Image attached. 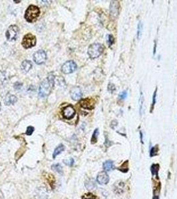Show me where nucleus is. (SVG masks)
<instances>
[{
    "label": "nucleus",
    "mask_w": 177,
    "mask_h": 199,
    "mask_svg": "<svg viewBox=\"0 0 177 199\" xmlns=\"http://www.w3.org/2000/svg\"><path fill=\"white\" fill-rule=\"evenodd\" d=\"M55 76L53 74H49L47 78L41 83L39 88V95L40 97H45L51 93L54 86Z\"/></svg>",
    "instance_id": "nucleus-1"
},
{
    "label": "nucleus",
    "mask_w": 177,
    "mask_h": 199,
    "mask_svg": "<svg viewBox=\"0 0 177 199\" xmlns=\"http://www.w3.org/2000/svg\"><path fill=\"white\" fill-rule=\"evenodd\" d=\"M40 15V10L36 5H29L25 13V18L28 22H33Z\"/></svg>",
    "instance_id": "nucleus-2"
},
{
    "label": "nucleus",
    "mask_w": 177,
    "mask_h": 199,
    "mask_svg": "<svg viewBox=\"0 0 177 199\" xmlns=\"http://www.w3.org/2000/svg\"><path fill=\"white\" fill-rule=\"evenodd\" d=\"M103 47L100 43H93L89 46L88 49V54L91 58H95L99 56L103 52Z\"/></svg>",
    "instance_id": "nucleus-3"
},
{
    "label": "nucleus",
    "mask_w": 177,
    "mask_h": 199,
    "mask_svg": "<svg viewBox=\"0 0 177 199\" xmlns=\"http://www.w3.org/2000/svg\"><path fill=\"white\" fill-rule=\"evenodd\" d=\"M36 37L31 33H28L23 37L21 45L25 49H29L34 47L36 45Z\"/></svg>",
    "instance_id": "nucleus-4"
},
{
    "label": "nucleus",
    "mask_w": 177,
    "mask_h": 199,
    "mask_svg": "<svg viewBox=\"0 0 177 199\" xmlns=\"http://www.w3.org/2000/svg\"><path fill=\"white\" fill-rule=\"evenodd\" d=\"M19 28L16 25H11L9 27L5 33L6 38L8 41H14L16 40L18 35Z\"/></svg>",
    "instance_id": "nucleus-5"
},
{
    "label": "nucleus",
    "mask_w": 177,
    "mask_h": 199,
    "mask_svg": "<svg viewBox=\"0 0 177 199\" xmlns=\"http://www.w3.org/2000/svg\"><path fill=\"white\" fill-rule=\"evenodd\" d=\"M77 69V65L73 60L67 61L63 65L62 71L64 74H70L73 73Z\"/></svg>",
    "instance_id": "nucleus-6"
},
{
    "label": "nucleus",
    "mask_w": 177,
    "mask_h": 199,
    "mask_svg": "<svg viewBox=\"0 0 177 199\" xmlns=\"http://www.w3.org/2000/svg\"><path fill=\"white\" fill-rule=\"evenodd\" d=\"M47 59V54L43 50H39L33 54V61L36 64L41 65L45 62Z\"/></svg>",
    "instance_id": "nucleus-7"
},
{
    "label": "nucleus",
    "mask_w": 177,
    "mask_h": 199,
    "mask_svg": "<svg viewBox=\"0 0 177 199\" xmlns=\"http://www.w3.org/2000/svg\"><path fill=\"white\" fill-rule=\"evenodd\" d=\"M62 114L63 117L65 118V119L71 120L74 117V115H75V110L73 106L69 105V106H67L63 109Z\"/></svg>",
    "instance_id": "nucleus-8"
},
{
    "label": "nucleus",
    "mask_w": 177,
    "mask_h": 199,
    "mask_svg": "<svg viewBox=\"0 0 177 199\" xmlns=\"http://www.w3.org/2000/svg\"><path fill=\"white\" fill-rule=\"evenodd\" d=\"M95 104V100L90 98H85V99H82L80 101V105L81 106L82 108H83L85 109H87V110H92V109L94 108Z\"/></svg>",
    "instance_id": "nucleus-9"
},
{
    "label": "nucleus",
    "mask_w": 177,
    "mask_h": 199,
    "mask_svg": "<svg viewBox=\"0 0 177 199\" xmlns=\"http://www.w3.org/2000/svg\"><path fill=\"white\" fill-rule=\"evenodd\" d=\"M97 181L100 185H107L109 181V177L105 171L99 173L97 177Z\"/></svg>",
    "instance_id": "nucleus-10"
},
{
    "label": "nucleus",
    "mask_w": 177,
    "mask_h": 199,
    "mask_svg": "<svg viewBox=\"0 0 177 199\" xmlns=\"http://www.w3.org/2000/svg\"><path fill=\"white\" fill-rule=\"evenodd\" d=\"M47 190L45 187H39L35 194L36 199H47Z\"/></svg>",
    "instance_id": "nucleus-11"
},
{
    "label": "nucleus",
    "mask_w": 177,
    "mask_h": 199,
    "mask_svg": "<svg viewBox=\"0 0 177 199\" xmlns=\"http://www.w3.org/2000/svg\"><path fill=\"white\" fill-rule=\"evenodd\" d=\"M70 94L72 99L74 100H79L82 97V91L79 87H73L70 91Z\"/></svg>",
    "instance_id": "nucleus-12"
},
{
    "label": "nucleus",
    "mask_w": 177,
    "mask_h": 199,
    "mask_svg": "<svg viewBox=\"0 0 177 199\" xmlns=\"http://www.w3.org/2000/svg\"><path fill=\"white\" fill-rule=\"evenodd\" d=\"M119 4L117 1H111V6H110V13L111 16L113 18H115L119 15Z\"/></svg>",
    "instance_id": "nucleus-13"
},
{
    "label": "nucleus",
    "mask_w": 177,
    "mask_h": 199,
    "mask_svg": "<svg viewBox=\"0 0 177 199\" xmlns=\"http://www.w3.org/2000/svg\"><path fill=\"white\" fill-rule=\"evenodd\" d=\"M17 101V98L16 96L14 95L10 94H8L5 96V100H4L5 104L7 105V106L14 104Z\"/></svg>",
    "instance_id": "nucleus-14"
},
{
    "label": "nucleus",
    "mask_w": 177,
    "mask_h": 199,
    "mask_svg": "<svg viewBox=\"0 0 177 199\" xmlns=\"http://www.w3.org/2000/svg\"><path fill=\"white\" fill-rule=\"evenodd\" d=\"M21 70L25 73H27L30 71V69L32 68V63L31 61L25 60L21 64Z\"/></svg>",
    "instance_id": "nucleus-15"
},
{
    "label": "nucleus",
    "mask_w": 177,
    "mask_h": 199,
    "mask_svg": "<svg viewBox=\"0 0 177 199\" xmlns=\"http://www.w3.org/2000/svg\"><path fill=\"white\" fill-rule=\"evenodd\" d=\"M45 179L47 181V183H49V185L51 186V187L53 189L55 187V180L54 176L52 175L51 174H46L45 175Z\"/></svg>",
    "instance_id": "nucleus-16"
},
{
    "label": "nucleus",
    "mask_w": 177,
    "mask_h": 199,
    "mask_svg": "<svg viewBox=\"0 0 177 199\" xmlns=\"http://www.w3.org/2000/svg\"><path fill=\"white\" fill-rule=\"evenodd\" d=\"M65 149V146L63 145V144H60L58 147H57L55 148V149L54 150L53 154V158L55 159V157L57 156L58 155H59L61 153L63 152Z\"/></svg>",
    "instance_id": "nucleus-17"
},
{
    "label": "nucleus",
    "mask_w": 177,
    "mask_h": 199,
    "mask_svg": "<svg viewBox=\"0 0 177 199\" xmlns=\"http://www.w3.org/2000/svg\"><path fill=\"white\" fill-rule=\"evenodd\" d=\"M113 163L111 161H107L103 163V169L105 171H110L113 169Z\"/></svg>",
    "instance_id": "nucleus-18"
},
{
    "label": "nucleus",
    "mask_w": 177,
    "mask_h": 199,
    "mask_svg": "<svg viewBox=\"0 0 177 199\" xmlns=\"http://www.w3.org/2000/svg\"><path fill=\"white\" fill-rule=\"evenodd\" d=\"M52 170L59 173V174H63V168L60 164H55L51 166Z\"/></svg>",
    "instance_id": "nucleus-19"
},
{
    "label": "nucleus",
    "mask_w": 177,
    "mask_h": 199,
    "mask_svg": "<svg viewBox=\"0 0 177 199\" xmlns=\"http://www.w3.org/2000/svg\"><path fill=\"white\" fill-rule=\"evenodd\" d=\"M143 104H144V96L143 92H141V96H140L139 99V111L140 114H143Z\"/></svg>",
    "instance_id": "nucleus-20"
},
{
    "label": "nucleus",
    "mask_w": 177,
    "mask_h": 199,
    "mask_svg": "<svg viewBox=\"0 0 177 199\" xmlns=\"http://www.w3.org/2000/svg\"><path fill=\"white\" fill-rule=\"evenodd\" d=\"M98 135H99V129L97 128L95 129V130L94 131V132L93 133L92 137H91V143L94 144L97 142Z\"/></svg>",
    "instance_id": "nucleus-21"
},
{
    "label": "nucleus",
    "mask_w": 177,
    "mask_h": 199,
    "mask_svg": "<svg viewBox=\"0 0 177 199\" xmlns=\"http://www.w3.org/2000/svg\"><path fill=\"white\" fill-rule=\"evenodd\" d=\"M142 31H143V24L141 22H139L138 24V27H137V38L138 39L141 38Z\"/></svg>",
    "instance_id": "nucleus-22"
},
{
    "label": "nucleus",
    "mask_w": 177,
    "mask_h": 199,
    "mask_svg": "<svg viewBox=\"0 0 177 199\" xmlns=\"http://www.w3.org/2000/svg\"><path fill=\"white\" fill-rule=\"evenodd\" d=\"M6 75L3 71H0V85L3 84L4 81L5 80Z\"/></svg>",
    "instance_id": "nucleus-23"
},
{
    "label": "nucleus",
    "mask_w": 177,
    "mask_h": 199,
    "mask_svg": "<svg viewBox=\"0 0 177 199\" xmlns=\"http://www.w3.org/2000/svg\"><path fill=\"white\" fill-rule=\"evenodd\" d=\"M82 199H97V198L95 195H93V194L87 193L83 196Z\"/></svg>",
    "instance_id": "nucleus-24"
},
{
    "label": "nucleus",
    "mask_w": 177,
    "mask_h": 199,
    "mask_svg": "<svg viewBox=\"0 0 177 199\" xmlns=\"http://www.w3.org/2000/svg\"><path fill=\"white\" fill-rule=\"evenodd\" d=\"M156 92H157V89L156 88L154 92V94L153 96H152V107H151V111H152L154 109V106L155 104H156Z\"/></svg>",
    "instance_id": "nucleus-25"
},
{
    "label": "nucleus",
    "mask_w": 177,
    "mask_h": 199,
    "mask_svg": "<svg viewBox=\"0 0 177 199\" xmlns=\"http://www.w3.org/2000/svg\"><path fill=\"white\" fill-rule=\"evenodd\" d=\"M85 185H86V187H88L89 185H90L88 188H87V189H93V187H95V183H94V182L92 181H87V182L86 183V184H85Z\"/></svg>",
    "instance_id": "nucleus-26"
},
{
    "label": "nucleus",
    "mask_w": 177,
    "mask_h": 199,
    "mask_svg": "<svg viewBox=\"0 0 177 199\" xmlns=\"http://www.w3.org/2000/svg\"><path fill=\"white\" fill-rule=\"evenodd\" d=\"M34 132V128L32 126L27 127V130H26V135H31V134Z\"/></svg>",
    "instance_id": "nucleus-27"
},
{
    "label": "nucleus",
    "mask_w": 177,
    "mask_h": 199,
    "mask_svg": "<svg viewBox=\"0 0 177 199\" xmlns=\"http://www.w3.org/2000/svg\"><path fill=\"white\" fill-rule=\"evenodd\" d=\"M107 38H108L107 43H109V45L111 46L113 43V42H114V37H113L112 35H109Z\"/></svg>",
    "instance_id": "nucleus-28"
},
{
    "label": "nucleus",
    "mask_w": 177,
    "mask_h": 199,
    "mask_svg": "<svg viewBox=\"0 0 177 199\" xmlns=\"http://www.w3.org/2000/svg\"><path fill=\"white\" fill-rule=\"evenodd\" d=\"M63 162H64L65 164H66L67 165L72 166L74 163V160L73 159H70L69 160H63Z\"/></svg>",
    "instance_id": "nucleus-29"
},
{
    "label": "nucleus",
    "mask_w": 177,
    "mask_h": 199,
    "mask_svg": "<svg viewBox=\"0 0 177 199\" xmlns=\"http://www.w3.org/2000/svg\"><path fill=\"white\" fill-rule=\"evenodd\" d=\"M157 150H158V149H157V147H152L151 149V150H150V156L152 157V156H154V155H156Z\"/></svg>",
    "instance_id": "nucleus-30"
},
{
    "label": "nucleus",
    "mask_w": 177,
    "mask_h": 199,
    "mask_svg": "<svg viewBox=\"0 0 177 199\" xmlns=\"http://www.w3.org/2000/svg\"><path fill=\"white\" fill-rule=\"evenodd\" d=\"M126 96H127V92L126 91H124L119 94V97L121 100L125 99V98H126Z\"/></svg>",
    "instance_id": "nucleus-31"
},
{
    "label": "nucleus",
    "mask_w": 177,
    "mask_h": 199,
    "mask_svg": "<svg viewBox=\"0 0 177 199\" xmlns=\"http://www.w3.org/2000/svg\"><path fill=\"white\" fill-rule=\"evenodd\" d=\"M15 88L16 89H20V88L21 87V84H20V83H19V82H17L16 84H15Z\"/></svg>",
    "instance_id": "nucleus-32"
},
{
    "label": "nucleus",
    "mask_w": 177,
    "mask_h": 199,
    "mask_svg": "<svg viewBox=\"0 0 177 199\" xmlns=\"http://www.w3.org/2000/svg\"><path fill=\"white\" fill-rule=\"evenodd\" d=\"M140 133H141V142L142 143H143V133H142V132H140Z\"/></svg>",
    "instance_id": "nucleus-33"
},
{
    "label": "nucleus",
    "mask_w": 177,
    "mask_h": 199,
    "mask_svg": "<svg viewBox=\"0 0 177 199\" xmlns=\"http://www.w3.org/2000/svg\"><path fill=\"white\" fill-rule=\"evenodd\" d=\"M1 103H0V110H1Z\"/></svg>",
    "instance_id": "nucleus-34"
},
{
    "label": "nucleus",
    "mask_w": 177,
    "mask_h": 199,
    "mask_svg": "<svg viewBox=\"0 0 177 199\" xmlns=\"http://www.w3.org/2000/svg\"><path fill=\"white\" fill-rule=\"evenodd\" d=\"M14 2H20V1H14Z\"/></svg>",
    "instance_id": "nucleus-35"
}]
</instances>
